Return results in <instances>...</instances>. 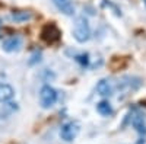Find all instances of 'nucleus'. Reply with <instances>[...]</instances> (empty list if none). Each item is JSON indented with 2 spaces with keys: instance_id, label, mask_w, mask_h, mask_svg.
Listing matches in <instances>:
<instances>
[{
  "instance_id": "6",
  "label": "nucleus",
  "mask_w": 146,
  "mask_h": 144,
  "mask_svg": "<svg viewBox=\"0 0 146 144\" xmlns=\"http://www.w3.org/2000/svg\"><path fill=\"white\" fill-rule=\"evenodd\" d=\"M15 98V89L7 83H0V103L10 102Z\"/></svg>"
},
{
  "instance_id": "9",
  "label": "nucleus",
  "mask_w": 146,
  "mask_h": 144,
  "mask_svg": "<svg viewBox=\"0 0 146 144\" xmlns=\"http://www.w3.org/2000/svg\"><path fill=\"white\" fill-rule=\"evenodd\" d=\"M96 111H98V114L102 115V116H110L113 114L111 103H110L108 101H101L98 105H96Z\"/></svg>"
},
{
  "instance_id": "10",
  "label": "nucleus",
  "mask_w": 146,
  "mask_h": 144,
  "mask_svg": "<svg viewBox=\"0 0 146 144\" xmlns=\"http://www.w3.org/2000/svg\"><path fill=\"white\" fill-rule=\"evenodd\" d=\"M10 19L15 20V22H27L31 19V13L25 10H16V12H12Z\"/></svg>"
},
{
  "instance_id": "7",
  "label": "nucleus",
  "mask_w": 146,
  "mask_h": 144,
  "mask_svg": "<svg viewBox=\"0 0 146 144\" xmlns=\"http://www.w3.org/2000/svg\"><path fill=\"white\" fill-rule=\"evenodd\" d=\"M131 125L135 127V130L139 133L140 137L146 135V122H145V118L140 114H136L135 116L131 118Z\"/></svg>"
},
{
  "instance_id": "11",
  "label": "nucleus",
  "mask_w": 146,
  "mask_h": 144,
  "mask_svg": "<svg viewBox=\"0 0 146 144\" xmlns=\"http://www.w3.org/2000/svg\"><path fill=\"white\" fill-rule=\"evenodd\" d=\"M73 58L82 66V67H86L89 64V54L88 53H80V54H75Z\"/></svg>"
},
{
  "instance_id": "13",
  "label": "nucleus",
  "mask_w": 146,
  "mask_h": 144,
  "mask_svg": "<svg viewBox=\"0 0 146 144\" xmlns=\"http://www.w3.org/2000/svg\"><path fill=\"white\" fill-rule=\"evenodd\" d=\"M136 144H145V140H143V138H140V140H139Z\"/></svg>"
},
{
  "instance_id": "12",
  "label": "nucleus",
  "mask_w": 146,
  "mask_h": 144,
  "mask_svg": "<svg viewBox=\"0 0 146 144\" xmlns=\"http://www.w3.org/2000/svg\"><path fill=\"white\" fill-rule=\"evenodd\" d=\"M40 61H41V53H35V54L31 57V60H29V64L34 66L35 63H40Z\"/></svg>"
},
{
  "instance_id": "4",
  "label": "nucleus",
  "mask_w": 146,
  "mask_h": 144,
  "mask_svg": "<svg viewBox=\"0 0 146 144\" xmlns=\"http://www.w3.org/2000/svg\"><path fill=\"white\" fill-rule=\"evenodd\" d=\"M21 47H22V38L19 37V35H12V37H7L2 42V50L6 51V53L19 51Z\"/></svg>"
},
{
  "instance_id": "8",
  "label": "nucleus",
  "mask_w": 146,
  "mask_h": 144,
  "mask_svg": "<svg viewBox=\"0 0 146 144\" xmlns=\"http://www.w3.org/2000/svg\"><path fill=\"white\" fill-rule=\"evenodd\" d=\"M96 92L101 96H111L113 95V86H111V83H110V80L101 79L96 83Z\"/></svg>"
},
{
  "instance_id": "3",
  "label": "nucleus",
  "mask_w": 146,
  "mask_h": 144,
  "mask_svg": "<svg viewBox=\"0 0 146 144\" xmlns=\"http://www.w3.org/2000/svg\"><path fill=\"white\" fill-rule=\"evenodd\" d=\"M79 131H80V124L76 121H70L62 127V130H60V137L64 141H73L78 137Z\"/></svg>"
},
{
  "instance_id": "1",
  "label": "nucleus",
  "mask_w": 146,
  "mask_h": 144,
  "mask_svg": "<svg viewBox=\"0 0 146 144\" xmlns=\"http://www.w3.org/2000/svg\"><path fill=\"white\" fill-rule=\"evenodd\" d=\"M73 38L80 44L89 41V38H91V26H89L88 19L85 16L76 18L75 28H73Z\"/></svg>"
},
{
  "instance_id": "5",
  "label": "nucleus",
  "mask_w": 146,
  "mask_h": 144,
  "mask_svg": "<svg viewBox=\"0 0 146 144\" xmlns=\"http://www.w3.org/2000/svg\"><path fill=\"white\" fill-rule=\"evenodd\" d=\"M54 6L66 16H73L75 15V5L72 0H53Z\"/></svg>"
},
{
  "instance_id": "2",
  "label": "nucleus",
  "mask_w": 146,
  "mask_h": 144,
  "mask_svg": "<svg viewBox=\"0 0 146 144\" xmlns=\"http://www.w3.org/2000/svg\"><path fill=\"white\" fill-rule=\"evenodd\" d=\"M57 98H58V93L53 86L44 85L41 87V90H40V105H41V108H44V109L51 108L57 102Z\"/></svg>"
}]
</instances>
